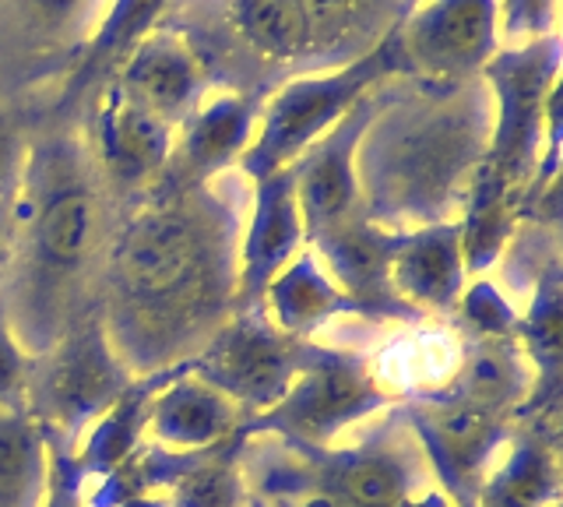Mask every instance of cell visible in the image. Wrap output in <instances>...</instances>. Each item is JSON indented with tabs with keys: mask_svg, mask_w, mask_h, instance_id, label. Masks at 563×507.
I'll return each instance as SVG.
<instances>
[{
	"mask_svg": "<svg viewBox=\"0 0 563 507\" xmlns=\"http://www.w3.org/2000/svg\"><path fill=\"white\" fill-rule=\"evenodd\" d=\"M384 96H387V85L366 92L339 124L328 128L313 145H307L289 163L307 240L321 236L334 230L339 222L363 212L360 187H356V148H360V137L369 128V120L377 117Z\"/></svg>",
	"mask_w": 563,
	"mask_h": 507,
	"instance_id": "7c38bea8",
	"label": "cell"
},
{
	"mask_svg": "<svg viewBox=\"0 0 563 507\" xmlns=\"http://www.w3.org/2000/svg\"><path fill=\"white\" fill-rule=\"evenodd\" d=\"M465 261H462V225L440 222L409 230L391 265V286L405 304L416 310L454 318L457 300L465 293Z\"/></svg>",
	"mask_w": 563,
	"mask_h": 507,
	"instance_id": "d6986e66",
	"label": "cell"
},
{
	"mask_svg": "<svg viewBox=\"0 0 563 507\" xmlns=\"http://www.w3.org/2000/svg\"><path fill=\"white\" fill-rule=\"evenodd\" d=\"M264 310L275 328L292 339H310L331 318H356L352 300L321 272L310 251L296 254L272 278V286L264 289Z\"/></svg>",
	"mask_w": 563,
	"mask_h": 507,
	"instance_id": "7402d4cb",
	"label": "cell"
},
{
	"mask_svg": "<svg viewBox=\"0 0 563 507\" xmlns=\"http://www.w3.org/2000/svg\"><path fill=\"white\" fill-rule=\"evenodd\" d=\"M398 36L412 78L472 81L497 54V0H427L398 22Z\"/></svg>",
	"mask_w": 563,
	"mask_h": 507,
	"instance_id": "8fae6325",
	"label": "cell"
},
{
	"mask_svg": "<svg viewBox=\"0 0 563 507\" xmlns=\"http://www.w3.org/2000/svg\"><path fill=\"white\" fill-rule=\"evenodd\" d=\"M532 363L525 360L515 335L507 339H465L462 363L440 384L448 395H454L465 406H475L489 416L515 419L518 409L532 395Z\"/></svg>",
	"mask_w": 563,
	"mask_h": 507,
	"instance_id": "ffe728a7",
	"label": "cell"
},
{
	"mask_svg": "<svg viewBox=\"0 0 563 507\" xmlns=\"http://www.w3.org/2000/svg\"><path fill=\"white\" fill-rule=\"evenodd\" d=\"M137 377L117 360L99 310H88L43 356H29L22 406L53 448L78 451L85 430Z\"/></svg>",
	"mask_w": 563,
	"mask_h": 507,
	"instance_id": "5b68a950",
	"label": "cell"
},
{
	"mask_svg": "<svg viewBox=\"0 0 563 507\" xmlns=\"http://www.w3.org/2000/svg\"><path fill=\"white\" fill-rule=\"evenodd\" d=\"M243 177L169 190L145 187L120 205L99 278V318L134 377L190 363L233 318L240 286Z\"/></svg>",
	"mask_w": 563,
	"mask_h": 507,
	"instance_id": "6da1fadb",
	"label": "cell"
},
{
	"mask_svg": "<svg viewBox=\"0 0 563 507\" xmlns=\"http://www.w3.org/2000/svg\"><path fill=\"white\" fill-rule=\"evenodd\" d=\"M409 233L384 230L369 222L363 212L339 222L334 230L313 236L310 243L321 251L328 272L339 278L342 293L356 307V318L363 321H398V324H422L427 313L405 304L391 286L395 254Z\"/></svg>",
	"mask_w": 563,
	"mask_h": 507,
	"instance_id": "4fadbf2b",
	"label": "cell"
},
{
	"mask_svg": "<svg viewBox=\"0 0 563 507\" xmlns=\"http://www.w3.org/2000/svg\"><path fill=\"white\" fill-rule=\"evenodd\" d=\"M560 36L550 32L525 46L500 49L479 71L493 89V131L483 163L507 187L521 190V198L545 145V113L560 92Z\"/></svg>",
	"mask_w": 563,
	"mask_h": 507,
	"instance_id": "8992f818",
	"label": "cell"
},
{
	"mask_svg": "<svg viewBox=\"0 0 563 507\" xmlns=\"http://www.w3.org/2000/svg\"><path fill=\"white\" fill-rule=\"evenodd\" d=\"M416 4H419V0H401V8H405V11H412Z\"/></svg>",
	"mask_w": 563,
	"mask_h": 507,
	"instance_id": "74e56055",
	"label": "cell"
},
{
	"mask_svg": "<svg viewBox=\"0 0 563 507\" xmlns=\"http://www.w3.org/2000/svg\"><path fill=\"white\" fill-rule=\"evenodd\" d=\"M113 198L78 131L32 142L18 187L14 257L0 286V307L25 356H43L78 318L99 310V278L117 233Z\"/></svg>",
	"mask_w": 563,
	"mask_h": 507,
	"instance_id": "7a4b0ae2",
	"label": "cell"
},
{
	"mask_svg": "<svg viewBox=\"0 0 563 507\" xmlns=\"http://www.w3.org/2000/svg\"><path fill=\"white\" fill-rule=\"evenodd\" d=\"M507 462L483 480L475 507H560V419H515Z\"/></svg>",
	"mask_w": 563,
	"mask_h": 507,
	"instance_id": "ac0fdd59",
	"label": "cell"
},
{
	"mask_svg": "<svg viewBox=\"0 0 563 507\" xmlns=\"http://www.w3.org/2000/svg\"><path fill=\"white\" fill-rule=\"evenodd\" d=\"M257 102L246 96H219L201 107L184 124V137L169 148L163 173L155 177V187L184 190L216 180L251 145Z\"/></svg>",
	"mask_w": 563,
	"mask_h": 507,
	"instance_id": "2e32d148",
	"label": "cell"
},
{
	"mask_svg": "<svg viewBox=\"0 0 563 507\" xmlns=\"http://www.w3.org/2000/svg\"><path fill=\"white\" fill-rule=\"evenodd\" d=\"M398 507H457V504H451L440 489H427L422 497H412V500H401Z\"/></svg>",
	"mask_w": 563,
	"mask_h": 507,
	"instance_id": "8d00e7d4",
	"label": "cell"
},
{
	"mask_svg": "<svg viewBox=\"0 0 563 507\" xmlns=\"http://www.w3.org/2000/svg\"><path fill=\"white\" fill-rule=\"evenodd\" d=\"M85 4H96V0H35V8L49 14V22H78L85 14Z\"/></svg>",
	"mask_w": 563,
	"mask_h": 507,
	"instance_id": "d590c367",
	"label": "cell"
},
{
	"mask_svg": "<svg viewBox=\"0 0 563 507\" xmlns=\"http://www.w3.org/2000/svg\"><path fill=\"white\" fill-rule=\"evenodd\" d=\"M117 89L141 110L163 120L166 128H184L201 110L205 75L198 60L173 36L141 40L117 75Z\"/></svg>",
	"mask_w": 563,
	"mask_h": 507,
	"instance_id": "e0dca14e",
	"label": "cell"
},
{
	"mask_svg": "<svg viewBox=\"0 0 563 507\" xmlns=\"http://www.w3.org/2000/svg\"><path fill=\"white\" fill-rule=\"evenodd\" d=\"M190 371V363L180 366H169V371H158L148 377H137L128 392H123L110 409H106L88 437L78 444V465H81V476H96L102 480L106 472H113L128 454L145 441V430H148V409H152V398L166 388L173 377H180Z\"/></svg>",
	"mask_w": 563,
	"mask_h": 507,
	"instance_id": "603a6c76",
	"label": "cell"
},
{
	"mask_svg": "<svg viewBox=\"0 0 563 507\" xmlns=\"http://www.w3.org/2000/svg\"><path fill=\"white\" fill-rule=\"evenodd\" d=\"M173 148V128L141 110L117 85L102 92L96 113V163L120 201L155 184Z\"/></svg>",
	"mask_w": 563,
	"mask_h": 507,
	"instance_id": "5bb4252c",
	"label": "cell"
},
{
	"mask_svg": "<svg viewBox=\"0 0 563 507\" xmlns=\"http://www.w3.org/2000/svg\"><path fill=\"white\" fill-rule=\"evenodd\" d=\"M395 409L416 433L440 494L457 507H475L493 454L510 441L515 419L465 406L444 388H422L409 398H398Z\"/></svg>",
	"mask_w": 563,
	"mask_h": 507,
	"instance_id": "30bf717a",
	"label": "cell"
},
{
	"mask_svg": "<svg viewBox=\"0 0 563 507\" xmlns=\"http://www.w3.org/2000/svg\"><path fill=\"white\" fill-rule=\"evenodd\" d=\"M240 433L225 437L219 451L166 494V507H243V483L236 472Z\"/></svg>",
	"mask_w": 563,
	"mask_h": 507,
	"instance_id": "f1b7e54d",
	"label": "cell"
},
{
	"mask_svg": "<svg viewBox=\"0 0 563 507\" xmlns=\"http://www.w3.org/2000/svg\"><path fill=\"white\" fill-rule=\"evenodd\" d=\"M521 212V190L507 187L497 173L486 163L475 169V180L468 187V198L462 208V261H465V275L479 278L500 261L504 247Z\"/></svg>",
	"mask_w": 563,
	"mask_h": 507,
	"instance_id": "cb8c5ba5",
	"label": "cell"
},
{
	"mask_svg": "<svg viewBox=\"0 0 563 507\" xmlns=\"http://www.w3.org/2000/svg\"><path fill=\"white\" fill-rule=\"evenodd\" d=\"M14 240H18V190L8 198H0V286H4L8 268H11Z\"/></svg>",
	"mask_w": 563,
	"mask_h": 507,
	"instance_id": "e575fe53",
	"label": "cell"
},
{
	"mask_svg": "<svg viewBox=\"0 0 563 507\" xmlns=\"http://www.w3.org/2000/svg\"><path fill=\"white\" fill-rule=\"evenodd\" d=\"M553 25H556V0H504L507 40L528 36V43H532L556 32Z\"/></svg>",
	"mask_w": 563,
	"mask_h": 507,
	"instance_id": "d6a6232c",
	"label": "cell"
},
{
	"mask_svg": "<svg viewBox=\"0 0 563 507\" xmlns=\"http://www.w3.org/2000/svg\"><path fill=\"white\" fill-rule=\"evenodd\" d=\"M299 243H303V219L296 205L292 166H282L254 187V212L246 222V236L240 240V286L233 313L264 304V289L299 254Z\"/></svg>",
	"mask_w": 563,
	"mask_h": 507,
	"instance_id": "9a60e30c",
	"label": "cell"
},
{
	"mask_svg": "<svg viewBox=\"0 0 563 507\" xmlns=\"http://www.w3.org/2000/svg\"><path fill=\"white\" fill-rule=\"evenodd\" d=\"M493 131V99L479 81H419L391 89L356 148V187L369 222L409 233L454 222Z\"/></svg>",
	"mask_w": 563,
	"mask_h": 507,
	"instance_id": "3957f363",
	"label": "cell"
},
{
	"mask_svg": "<svg viewBox=\"0 0 563 507\" xmlns=\"http://www.w3.org/2000/svg\"><path fill=\"white\" fill-rule=\"evenodd\" d=\"M286 444L307 465L310 480L349 507H398L433 480L427 454L395 406L349 448H313L299 441Z\"/></svg>",
	"mask_w": 563,
	"mask_h": 507,
	"instance_id": "9c48e42d",
	"label": "cell"
},
{
	"mask_svg": "<svg viewBox=\"0 0 563 507\" xmlns=\"http://www.w3.org/2000/svg\"><path fill=\"white\" fill-rule=\"evenodd\" d=\"M395 401L391 392L380 388L363 353L324 345L321 360L307 366L268 412L240 423V433H275L282 441L328 448L339 441L342 430L380 409H391Z\"/></svg>",
	"mask_w": 563,
	"mask_h": 507,
	"instance_id": "ba28073f",
	"label": "cell"
},
{
	"mask_svg": "<svg viewBox=\"0 0 563 507\" xmlns=\"http://www.w3.org/2000/svg\"><path fill=\"white\" fill-rule=\"evenodd\" d=\"M454 321L462 339H507L518 331V310L489 278H475L457 300Z\"/></svg>",
	"mask_w": 563,
	"mask_h": 507,
	"instance_id": "f546056e",
	"label": "cell"
},
{
	"mask_svg": "<svg viewBox=\"0 0 563 507\" xmlns=\"http://www.w3.org/2000/svg\"><path fill=\"white\" fill-rule=\"evenodd\" d=\"M46 454H49V472H46V504L43 507H85V497H81L85 476L78 465V451L46 444Z\"/></svg>",
	"mask_w": 563,
	"mask_h": 507,
	"instance_id": "1f68e13d",
	"label": "cell"
},
{
	"mask_svg": "<svg viewBox=\"0 0 563 507\" xmlns=\"http://www.w3.org/2000/svg\"><path fill=\"white\" fill-rule=\"evenodd\" d=\"M29 148H32V137H29L25 120L18 113L0 110V198H8L22 187Z\"/></svg>",
	"mask_w": 563,
	"mask_h": 507,
	"instance_id": "4dcf8cb0",
	"label": "cell"
},
{
	"mask_svg": "<svg viewBox=\"0 0 563 507\" xmlns=\"http://www.w3.org/2000/svg\"><path fill=\"white\" fill-rule=\"evenodd\" d=\"M46 472L43 430L25 409L0 406V507H43Z\"/></svg>",
	"mask_w": 563,
	"mask_h": 507,
	"instance_id": "484cf974",
	"label": "cell"
},
{
	"mask_svg": "<svg viewBox=\"0 0 563 507\" xmlns=\"http://www.w3.org/2000/svg\"><path fill=\"white\" fill-rule=\"evenodd\" d=\"M387 78H412L398 25L369 54L345 64L342 71L307 75L289 81L286 89H278L275 99L264 107L257 137L240 155V177L257 184L272 177L275 169L289 166L299 152L313 145L328 128L339 124L366 92L380 89Z\"/></svg>",
	"mask_w": 563,
	"mask_h": 507,
	"instance_id": "277c9868",
	"label": "cell"
},
{
	"mask_svg": "<svg viewBox=\"0 0 563 507\" xmlns=\"http://www.w3.org/2000/svg\"><path fill=\"white\" fill-rule=\"evenodd\" d=\"M246 423L243 412L190 371L173 377L163 392L152 398L148 409V430L158 444L166 448H211L233 437Z\"/></svg>",
	"mask_w": 563,
	"mask_h": 507,
	"instance_id": "44dd1931",
	"label": "cell"
},
{
	"mask_svg": "<svg viewBox=\"0 0 563 507\" xmlns=\"http://www.w3.org/2000/svg\"><path fill=\"white\" fill-rule=\"evenodd\" d=\"M166 0H117V8L110 11V19L99 29V36L88 46V54L78 67V75L70 78V85L64 89L60 102H57V113H67L75 102L92 89V81L106 75V67H110L123 49L134 46L141 40V32L152 25V19L158 11H163Z\"/></svg>",
	"mask_w": 563,
	"mask_h": 507,
	"instance_id": "4316f807",
	"label": "cell"
},
{
	"mask_svg": "<svg viewBox=\"0 0 563 507\" xmlns=\"http://www.w3.org/2000/svg\"><path fill=\"white\" fill-rule=\"evenodd\" d=\"M25 371H29V356L22 353V345L14 342L4 307H0V406L4 409H25L22 406Z\"/></svg>",
	"mask_w": 563,
	"mask_h": 507,
	"instance_id": "836d02e7",
	"label": "cell"
},
{
	"mask_svg": "<svg viewBox=\"0 0 563 507\" xmlns=\"http://www.w3.org/2000/svg\"><path fill=\"white\" fill-rule=\"evenodd\" d=\"M321 342L278 331L261 304L233 313L219 335L190 360V374L222 392L243 419H254L268 412L292 388V381L321 360Z\"/></svg>",
	"mask_w": 563,
	"mask_h": 507,
	"instance_id": "52a82bcc",
	"label": "cell"
},
{
	"mask_svg": "<svg viewBox=\"0 0 563 507\" xmlns=\"http://www.w3.org/2000/svg\"><path fill=\"white\" fill-rule=\"evenodd\" d=\"M296 4L307 32L303 60L324 64L339 54L352 64L387 36L377 29L387 0H296Z\"/></svg>",
	"mask_w": 563,
	"mask_h": 507,
	"instance_id": "d4e9b609",
	"label": "cell"
},
{
	"mask_svg": "<svg viewBox=\"0 0 563 507\" xmlns=\"http://www.w3.org/2000/svg\"><path fill=\"white\" fill-rule=\"evenodd\" d=\"M236 19L246 43L264 54V60L303 64L307 32L296 0H240Z\"/></svg>",
	"mask_w": 563,
	"mask_h": 507,
	"instance_id": "83f0119b",
	"label": "cell"
}]
</instances>
